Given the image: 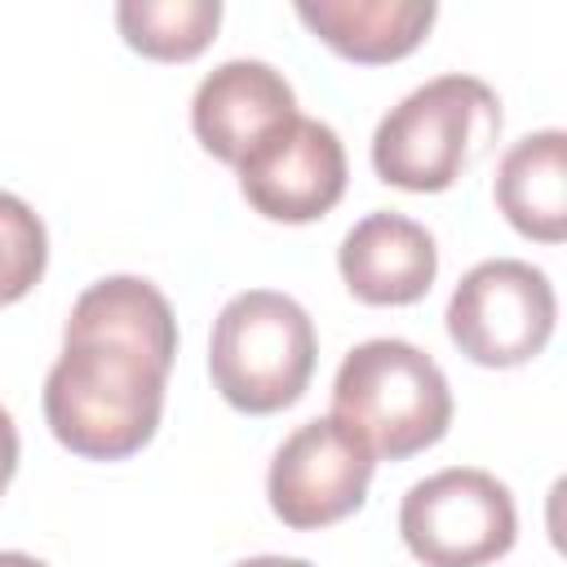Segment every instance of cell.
Here are the masks:
<instances>
[{"instance_id": "obj_2", "label": "cell", "mask_w": 567, "mask_h": 567, "mask_svg": "<svg viewBox=\"0 0 567 567\" xmlns=\"http://www.w3.org/2000/svg\"><path fill=\"white\" fill-rule=\"evenodd\" d=\"M328 416L363 439L372 456L408 461L447 434L452 390L421 346L403 337H372L341 359Z\"/></svg>"}, {"instance_id": "obj_10", "label": "cell", "mask_w": 567, "mask_h": 567, "mask_svg": "<svg viewBox=\"0 0 567 567\" xmlns=\"http://www.w3.org/2000/svg\"><path fill=\"white\" fill-rule=\"evenodd\" d=\"M337 270L350 297L363 306H412L439 275V248L421 221L381 208L346 230Z\"/></svg>"}, {"instance_id": "obj_17", "label": "cell", "mask_w": 567, "mask_h": 567, "mask_svg": "<svg viewBox=\"0 0 567 567\" xmlns=\"http://www.w3.org/2000/svg\"><path fill=\"white\" fill-rule=\"evenodd\" d=\"M0 567H49V563H40V558H31L22 549H0Z\"/></svg>"}, {"instance_id": "obj_9", "label": "cell", "mask_w": 567, "mask_h": 567, "mask_svg": "<svg viewBox=\"0 0 567 567\" xmlns=\"http://www.w3.org/2000/svg\"><path fill=\"white\" fill-rule=\"evenodd\" d=\"M292 120L297 93L284 71L261 58H230L213 66L190 97V128L199 146L230 168H239L261 142H270Z\"/></svg>"}, {"instance_id": "obj_13", "label": "cell", "mask_w": 567, "mask_h": 567, "mask_svg": "<svg viewBox=\"0 0 567 567\" xmlns=\"http://www.w3.org/2000/svg\"><path fill=\"white\" fill-rule=\"evenodd\" d=\"M115 22L133 53L155 62H190L213 44L221 0H124L115 4Z\"/></svg>"}, {"instance_id": "obj_7", "label": "cell", "mask_w": 567, "mask_h": 567, "mask_svg": "<svg viewBox=\"0 0 567 567\" xmlns=\"http://www.w3.org/2000/svg\"><path fill=\"white\" fill-rule=\"evenodd\" d=\"M377 456L341 421L315 416L297 425L270 456L266 496L284 527L319 532L350 518L368 501Z\"/></svg>"}, {"instance_id": "obj_8", "label": "cell", "mask_w": 567, "mask_h": 567, "mask_svg": "<svg viewBox=\"0 0 567 567\" xmlns=\"http://www.w3.org/2000/svg\"><path fill=\"white\" fill-rule=\"evenodd\" d=\"M235 173L252 213L301 226L328 217L341 204L350 164L332 124L297 115L270 142H261Z\"/></svg>"}, {"instance_id": "obj_15", "label": "cell", "mask_w": 567, "mask_h": 567, "mask_svg": "<svg viewBox=\"0 0 567 567\" xmlns=\"http://www.w3.org/2000/svg\"><path fill=\"white\" fill-rule=\"evenodd\" d=\"M13 470H18V425H13L9 408H0V496L13 478Z\"/></svg>"}, {"instance_id": "obj_6", "label": "cell", "mask_w": 567, "mask_h": 567, "mask_svg": "<svg viewBox=\"0 0 567 567\" xmlns=\"http://www.w3.org/2000/svg\"><path fill=\"white\" fill-rule=\"evenodd\" d=\"M447 337L478 368L532 363L554 337L558 297L540 266L492 257L461 275L447 297Z\"/></svg>"}, {"instance_id": "obj_4", "label": "cell", "mask_w": 567, "mask_h": 567, "mask_svg": "<svg viewBox=\"0 0 567 567\" xmlns=\"http://www.w3.org/2000/svg\"><path fill=\"white\" fill-rule=\"evenodd\" d=\"M319 359V337L301 301L275 288H248L235 292L208 337V377L217 394L248 412V416H270L292 408Z\"/></svg>"}, {"instance_id": "obj_14", "label": "cell", "mask_w": 567, "mask_h": 567, "mask_svg": "<svg viewBox=\"0 0 567 567\" xmlns=\"http://www.w3.org/2000/svg\"><path fill=\"white\" fill-rule=\"evenodd\" d=\"M44 266H49V235L40 213L27 199L0 190V306L22 301L40 284Z\"/></svg>"}, {"instance_id": "obj_12", "label": "cell", "mask_w": 567, "mask_h": 567, "mask_svg": "<svg viewBox=\"0 0 567 567\" xmlns=\"http://www.w3.org/2000/svg\"><path fill=\"white\" fill-rule=\"evenodd\" d=\"M492 195L518 235L536 244H563L567 235V133L540 128V133L518 137L496 164Z\"/></svg>"}, {"instance_id": "obj_11", "label": "cell", "mask_w": 567, "mask_h": 567, "mask_svg": "<svg viewBox=\"0 0 567 567\" xmlns=\"http://www.w3.org/2000/svg\"><path fill=\"white\" fill-rule=\"evenodd\" d=\"M297 18L332 53L381 66L408 58L434 27V0H301Z\"/></svg>"}, {"instance_id": "obj_5", "label": "cell", "mask_w": 567, "mask_h": 567, "mask_svg": "<svg viewBox=\"0 0 567 567\" xmlns=\"http://www.w3.org/2000/svg\"><path fill=\"white\" fill-rule=\"evenodd\" d=\"M399 536L425 567H487L514 549L518 509L496 474L452 465L408 487Z\"/></svg>"}, {"instance_id": "obj_1", "label": "cell", "mask_w": 567, "mask_h": 567, "mask_svg": "<svg viewBox=\"0 0 567 567\" xmlns=\"http://www.w3.org/2000/svg\"><path fill=\"white\" fill-rule=\"evenodd\" d=\"M177 359L168 297L142 275L89 284L62 328V354L44 377V421L84 461L142 452L164 416V385Z\"/></svg>"}, {"instance_id": "obj_16", "label": "cell", "mask_w": 567, "mask_h": 567, "mask_svg": "<svg viewBox=\"0 0 567 567\" xmlns=\"http://www.w3.org/2000/svg\"><path fill=\"white\" fill-rule=\"evenodd\" d=\"M235 567H315V563H306V558H284V554H261V558H244V563H235Z\"/></svg>"}, {"instance_id": "obj_3", "label": "cell", "mask_w": 567, "mask_h": 567, "mask_svg": "<svg viewBox=\"0 0 567 567\" xmlns=\"http://www.w3.org/2000/svg\"><path fill=\"white\" fill-rule=\"evenodd\" d=\"M501 133L496 93L461 71L434 75L390 106L372 133V168L385 186L434 195L474 168Z\"/></svg>"}]
</instances>
